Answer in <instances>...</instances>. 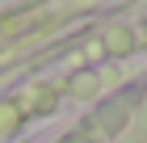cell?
I'll return each mask as SVG.
<instances>
[{"mask_svg":"<svg viewBox=\"0 0 147 143\" xmlns=\"http://www.w3.org/2000/svg\"><path fill=\"white\" fill-rule=\"evenodd\" d=\"M71 93H76V97H88V93H97V76H92V72H80V76H71Z\"/></svg>","mask_w":147,"mask_h":143,"instance_id":"2","label":"cell"},{"mask_svg":"<svg viewBox=\"0 0 147 143\" xmlns=\"http://www.w3.org/2000/svg\"><path fill=\"white\" fill-rule=\"evenodd\" d=\"M143 42H147V21H143Z\"/></svg>","mask_w":147,"mask_h":143,"instance_id":"3","label":"cell"},{"mask_svg":"<svg viewBox=\"0 0 147 143\" xmlns=\"http://www.w3.org/2000/svg\"><path fill=\"white\" fill-rule=\"evenodd\" d=\"M135 42H139V38H135L130 30H109L101 46L109 51V55H126V51H135Z\"/></svg>","mask_w":147,"mask_h":143,"instance_id":"1","label":"cell"}]
</instances>
